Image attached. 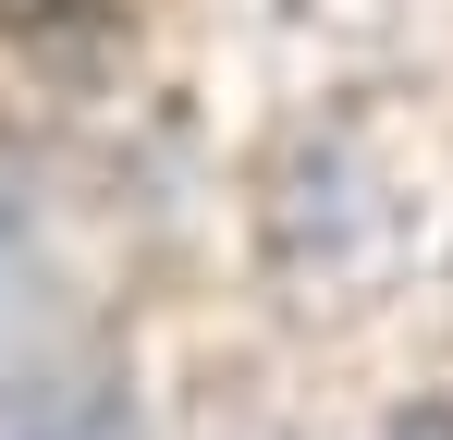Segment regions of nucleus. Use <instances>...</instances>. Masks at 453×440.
Here are the masks:
<instances>
[{
  "mask_svg": "<svg viewBox=\"0 0 453 440\" xmlns=\"http://www.w3.org/2000/svg\"><path fill=\"white\" fill-rule=\"evenodd\" d=\"M0 440H148V404H135V379L111 355L37 367V379L0 391Z\"/></svg>",
  "mask_w": 453,
  "mask_h": 440,
  "instance_id": "1",
  "label": "nucleus"
},
{
  "mask_svg": "<svg viewBox=\"0 0 453 440\" xmlns=\"http://www.w3.org/2000/svg\"><path fill=\"white\" fill-rule=\"evenodd\" d=\"M392 440H453V404H441V391H417V404L392 416Z\"/></svg>",
  "mask_w": 453,
  "mask_h": 440,
  "instance_id": "3",
  "label": "nucleus"
},
{
  "mask_svg": "<svg viewBox=\"0 0 453 440\" xmlns=\"http://www.w3.org/2000/svg\"><path fill=\"white\" fill-rule=\"evenodd\" d=\"M0 293H12V257H0Z\"/></svg>",
  "mask_w": 453,
  "mask_h": 440,
  "instance_id": "4",
  "label": "nucleus"
},
{
  "mask_svg": "<svg viewBox=\"0 0 453 440\" xmlns=\"http://www.w3.org/2000/svg\"><path fill=\"white\" fill-rule=\"evenodd\" d=\"M98 0H0V37H74Z\"/></svg>",
  "mask_w": 453,
  "mask_h": 440,
  "instance_id": "2",
  "label": "nucleus"
}]
</instances>
